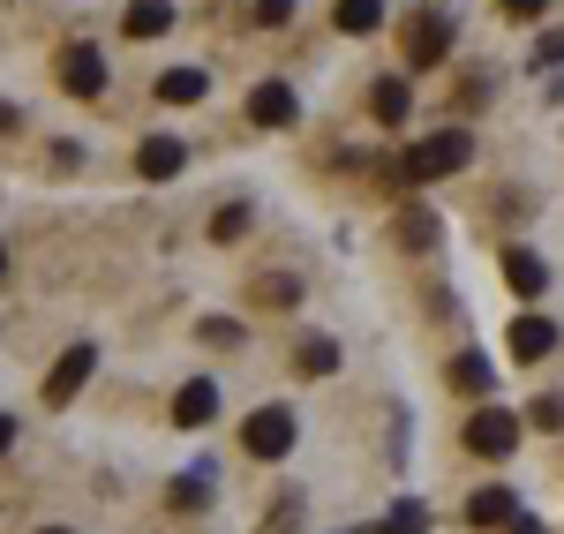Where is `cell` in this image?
Masks as SVG:
<instances>
[{"label":"cell","instance_id":"obj_1","mask_svg":"<svg viewBox=\"0 0 564 534\" xmlns=\"http://www.w3.org/2000/svg\"><path fill=\"white\" fill-rule=\"evenodd\" d=\"M459 166H475V135L467 129H436V135L399 151V181H444V174H459Z\"/></svg>","mask_w":564,"mask_h":534},{"label":"cell","instance_id":"obj_2","mask_svg":"<svg viewBox=\"0 0 564 534\" xmlns=\"http://www.w3.org/2000/svg\"><path fill=\"white\" fill-rule=\"evenodd\" d=\"M467 451L475 459H512L520 451V414L512 406H475L467 414Z\"/></svg>","mask_w":564,"mask_h":534},{"label":"cell","instance_id":"obj_3","mask_svg":"<svg viewBox=\"0 0 564 534\" xmlns=\"http://www.w3.org/2000/svg\"><path fill=\"white\" fill-rule=\"evenodd\" d=\"M444 53H452V8L430 0V8L406 15V68H436Z\"/></svg>","mask_w":564,"mask_h":534},{"label":"cell","instance_id":"obj_4","mask_svg":"<svg viewBox=\"0 0 564 534\" xmlns=\"http://www.w3.org/2000/svg\"><path fill=\"white\" fill-rule=\"evenodd\" d=\"M294 437H302V429H294V414H286V406H257V414L241 422V451H249V459H286Z\"/></svg>","mask_w":564,"mask_h":534},{"label":"cell","instance_id":"obj_5","mask_svg":"<svg viewBox=\"0 0 564 534\" xmlns=\"http://www.w3.org/2000/svg\"><path fill=\"white\" fill-rule=\"evenodd\" d=\"M113 68H106V45H68L61 53V90L68 98H106Z\"/></svg>","mask_w":564,"mask_h":534},{"label":"cell","instance_id":"obj_6","mask_svg":"<svg viewBox=\"0 0 564 534\" xmlns=\"http://www.w3.org/2000/svg\"><path fill=\"white\" fill-rule=\"evenodd\" d=\"M90 369H98V347H90V339H76L68 355L45 369V406H68V400H76V392L90 384Z\"/></svg>","mask_w":564,"mask_h":534},{"label":"cell","instance_id":"obj_7","mask_svg":"<svg viewBox=\"0 0 564 534\" xmlns=\"http://www.w3.org/2000/svg\"><path fill=\"white\" fill-rule=\"evenodd\" d=\"M249 121H257V129H294V121H302L294 84H257L249 90Z\"/></svg>","mask_w":564,"mask_h":534},{"label":"cell","instance_id":"obj_8","mask_svg":"<svg viewBox=\"0 0 564 534\" xmlns=\"http://www.w3.org/2000/svg\"><path fill=\"white\" fill-rule=\"evenodd\" d=\"M181 166H188V151H181L174 135H143V143H135V174L143 181H174Z\"/></svg>","mask_w":564,"mask_h":534},{"label":"cell","instance_id":"obj_9","mask_svg":"<svg viewBox=\"0 0 564 534\" xmlns=\"http://www.w3.org/2000/svg\"><path fill=\"white\" fill-rule=\"evenodd\" d=\"M369 113H377L384 129H399V121L414 113V84H406V76H377V84H369Z\"/></svg>","mask_w":564,"mask_h":534},{"label":"cell","instance_id":"obj_10","mask_svg":"<svg viewBox=\"0 0 564 534\" xmlns=\"http://www.w3.org/2000/svg\"><path fill=\"white\" fill-rule=\"evenodd\" d=\"M212 414H218V384H212V377H188V384L174 392V422H181V429H204Z\"/></svg>","mask_w":564,"mask_h":534},{"label":"cell","instance_id":"obj_11","mask_svg":"<svg viewBox=\"0 0 564 534\" xmlns=\"http://www.w3.org/2000/svg\"><path fill=\"white\" fill-rule=\"evenodd\" d=\"M505 347H512V361H542V355H557V324H550V316H520Z\"/></svg>","mask_w":564,"mask_h":534},{"label":"cell","instance_id":"obj_12","mask_svg":"<svg viewBox=\"0 0 564 534\" xmlns=\"http://www.w3.org/2000/svg\"><path fill=\"white\" fill-rule=\"evenodd\" d=\"M520 520V497L512 490H475L467 497V527H512Z\"/></svg>","mask_w":564,"mask_h":534},{"label":"cell","instance_id":"obj_13","mask_svg":"<svg viewBox=\"0 0 564 534\" xmlns=\"http://www.w3.org/2000/svg\"><path fill=\"white\" fill-rule=\"evenodd\" d=\"M121 31H129V39H166V31H174V0H129Z\"/></svg>","mask_w":564,"mask_h":534},{"label":"cell","instance_id":"obj_14","mask_svg":"<svg viewBox=\"0 0 564 534\" xmlns=\"http://www.w3.org/2000/svg\"><path fill=\"white\" fill-rule=\"evenodd\" d=\"M505 279H512V294H520V302H534V294L550 286V264H542L534 249H505Z\"/></svg>","mask_w":564,"mask_h":534},{"label":"cell","instance_id":"obj_15","mask_svg":"<svg viewBox=\"0 0 564 534\" xmlns=\"http://www.w3.org/2000/svg\"><path fill=\"white\" fill-rule=\"evenodd\" d=\"M151 90H159V106H196V98L212 90V76H204V68H166Z\"/></svg>","mask_w":564,"mask_h":534},{"label":"cell","instance_id":"obj_16","mask_svg":"<svg viewBox=\"0 0 564 534\" xmlns=\"http://www.w3.org/2000/svg\"><path fill=\"white\" fill-rule=\"evenodd\" d=\"M332 23L354 31V39H369V31L384 23V0H339V8H332Z\"/></svg>","mask_w":564,"mask_h":534},{"label":"cell","instance_id":"obj_17","mask_svg":"<svg viewBox=\"0 0 564 534\" xmlns=\"http://www.w3.org/2000/svg\"><path fill=\"white\" fill-rule=\"evenodd\" d=\"M384 534H430V504H422V497H399L391 520H384Z\"/></svg>","mask_w":564,"mask_h":534},{"label":"cell","instance_id":"obj_18","mask_svg":"<svg viewBox=\"0 0 564 534\" xmlns=\"http://www.w3.org/2000/svg\"><path fill=\"white\" fill-rule=\"evenodd\" d=\"M166 504H174V512H204V504H212V475H181L174 490H166Z\"/></svg>","mask_w":564,"mask_h":534},{"label":"cell","instance_id":"obj_19","mask_svg":"<svg viewBox=\"0 0 564 534\" xmlns=\"http://www.w3.org/2000/svg\"><path fill=\"white\" fill-rule=\"evenodd\" d=\"M257 302H263V309H294V302H302V286H294L286 271H263V279H257Z\"/></svg>","mask_w":564,"mask_h":534},{"label":"cell","instance_id":"obj_20","mask_svg":"<svg viewBox=\"0 0 564 534\" xmlns=\"http://www.w3.org/2000/svg\"><path fill=\"white\" fill-rule=\"evenodd\" d=\"M294 369H302V377H332V369H339V347H332V339H302Z\"/></svg>","mask_w":564,"mask_h":534},{"label":"cell","instance_id":"obj_21","mask_svg":"<svg viewBox=\"0 0 564 534\" xmlns=\"http://www.w3.org/2000/svg\"><path fill=\"white\" fill-rule=\"evenodd\" d=\"M399 241H406V249H436V219L422 211V204H414V211H399Z\"/></svg>","mask_w":564,"mask_h":534},{"label":"cell","instance_id":"obj_22","mask_svg":"<svg viewBox=\"0 0 564 534\" xmlns=\"http://www.w3.org/2000/svg\"><path fill=\"white\" fill-rule=\"evenodd\" d=\"M249 233V204H218L212 211V241H241Z\"/></svg>","mask_w":564,"mask_h":534},{"label":"cell","instance_id":"obj_23","mask_svg":"<svg viewBox=\"0 0 564 534\" xmlns=\"http://www.w3.org/2000/svg\"><path fill=\"white\" fill-rule=\"evenodd\" d=\"M452 384H459V392H489V361L459 355V361H452Z\"/></svg>","mask_w":564,"mask_h":534},{"label":"cell","instance_id":"obj_24","mask_svg":"<svg viewBox=\"0 0 564 534\" xmlns=\"http://www.w3.org/2000/svg\"><path fill=\"white\" fill-rule=\"evenodd\" d=\"M196 339H204V347H241V324H234V316H204Z\"/></svg>","mask_w":564,"mask_h":534},{"label":"cell","instance_id":"obj_25","mask_svg":"<svg viewBox=\"0 0 564 534\" xmlns=\"http://www.w3.org/2000/svg\"><path fill=\"white\" fill-rule=\"evenodd\" d=\"M527 414H534V429H564V400H534Z\"/></svg>","mask_w":564,"mask_h":534},{"label":"cell","instance_id":"obj_26","mask_svg":"<svg viewBox=\"0 0 564 534\" xmlns=\"http://www.w3.org/2000/svg\"><path fill=\"white\" fill-rule=\"evenodd\" d=\"M302 0H257V23H294Z\"/></svg>","mask_w":564,"mask_h":534},{"label":"cell","instance_id":"obj_27","mask_svg":"<svg viewBox=\"0 0 564 534\" xmlns=\"http://www.w3.org/2000/svg\"><path fill=\"white\" fill-rule=\"evenodd\" d=\"M497 8H505L512 23H534V15H550V0H497Z\"/></svg>","mask_w":564,"mask_h":534},{"label":"cell","instance_id":"obj_28","mask_svg":"<svg viewBox=\"0 0 564 534\" xmlns=\"http://www.w3.org/2000/svg\"><path fill=\"white\" fill-rule=\"evenodd\" d=\"M294 520H302V504L286 497V504H271V527H263V534H294Z\"/></svg>","mask_w":564,"mask_h":534},{"label":"cell","instance_id":"obj_29","mask_svg":"<svg viewBox=\"0 0 564 534\" xmlns=\"http://www.w3.org/2000/svg\"><path fill=\"white\" fill-rule=\"evenodd\" d=\"M534 61H564V31H550V39L534 45Z\"/></svg>","mask_w":564,"mask_h":534},{"label":"cell","instance_id":"obj_30","mask_svg":"<svg viewBox=\"0 0 564 534\" xmlns=\"http://www.w3.org/2000/svg\"><path fill=\"white\" fill-rule=\"evenodd\" d=\"M8 445H15V422H8V414H0V451H8Z\"/></svg>","mask_w":564,"mask_h":534},{"label":"cell","instance_id":"obj_31","mask_svg":"<svg viewBox=\"0 0 564 534\" xmlns=\"http://www.w3.org/2000/svg\"><path fill=\"white\" fill-rule=\"evenodd\" d=\"M8 129H15V106H0V135H8Z\"/></svg>","mask_w":564,"mask_h":534},{"label":"cell","instance_id":"obj_32","mask_svg":"<svg viewBox=\"0 0 564 534\" xmlns=\"http://www.w3.org/2000/svg\"><path fill=\"white\" fill-rule=\"evenodd\" d=\"M512 527H520V534H542V527H534V520H512Z\"/></svg>","mask_w":564,"mask_h":534},{"label":"cell","instance_id":"obj_33","mask_svg":"<svg viewBox=\"0 0 564 534\" xmlns=\"http://www.w3.org/2000/svg\"><path fill=\"white\" fill-rule=\"evenodd\" d=\"M39 534H76V527H39Z\"/></svg>","mask_w":564,"mask_h":534},{"label":"cell","instance_id":"obj_34","mask_svg":"<svg viewBox=\"0 0 564 534\" xmlns=\"http://www.w3.org/2000/svg\"><path fill=\"white\" fill-rule=\"evenodd\" d=\"M0 279H8V249H0Z\"/></svg>","mask_w":564,"mask_h":534}]
</instances>
